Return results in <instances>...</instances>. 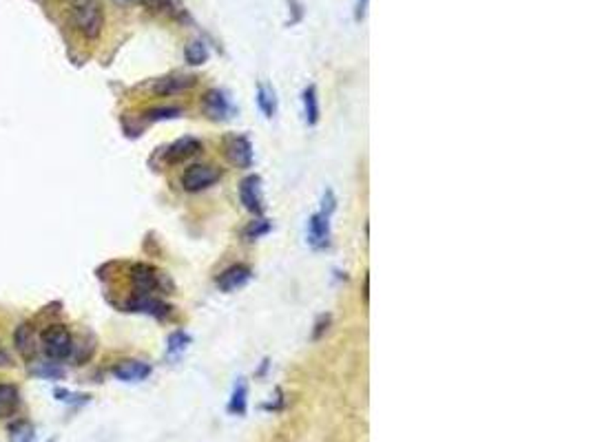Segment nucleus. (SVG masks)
<instances>
[{
  "label": "nucleus",
  "mask_w": 591,
  "mask_h": 442,
  "mask_svg": "<svg viewBox=\"0 0 591 442\" xmlns=\"http://www.w3.org/2000/svg\"><path fill=\"white\" fill-rule=\"evenodd\" d=\"M71 23L78 34H82L87 40L100 38L104 27V12L100 0H78L71 12Z\"/></svg>",
  "instance_id": "obj_1"
},
{
  "label": "nucleus",
  "mask_w": 591,
  "mask_h": 442,
  "mask_svg": "<svg viewBox=\"0 0 591 442\" xmlns=\"http://www.w3.org/2000/svg\"><path fill=\"white\" fill-rule=\"evenodd\" d=\"M42 345H45L47 356L54 361L69 359L73 352V339L65 325H51L42 332Z\"/></svg>",
  "instance_id": "obj_2"
},
{
  "label": "nucleus",
  "mask_w": 591,
  "mask_h": 442,
  "mask_svg": "<svg viewBox=\"0 0 591 442\" xmlns=\"http://www.w3.org/2000/svg\"><path fill=\"white\" fill-rule=\"evenodd\" d=\"M219 180V171L210 164H193L182 173V188L188 193H199L204 188L213 186Z\"/></svg>",
  "instance_id": "obj_3"
},
{
  "label": "nucleus",
  "mask_w": 591,
  "mask_h": 442,
  "mask_svg": "<svg viewBox=\"0 0 591 442\" xmlns=\"http://www.w3.org/2000/svg\"><path fill=\"white\" fill-rule=\"evenodd\" d=\"M131 283L142 297H149V294L155 292L157 286H160V275H157V270H153L151 266L138 263V266L131 268Z\"/></svg>",
  "instance_id": "obj_4"
},
{
  "label": "nucleus",
  "mask_w": 591,
  "mask_h": 442,
  "mask_svg": "<svg viewBox=\"0 0 591 442\" xmlns=\"http://www.w3.org/2000/svg\"><path fill=\"white\" fill-rule=\"evenodd\" d=\"M195 84L193 76H166L151 84V91L155 96H175V93H184Z\"/></svg>",
  "instance_id": "obj_5"
},
{
  "label": "nucleus",
  "mask_w": 591,
  "mask_h": 442,
  "mask_svg": "<svg viewBox=\"0 0 591 442\" xmlns=\"http://www.w3.org/2000/svg\"><path fill=\"white\" fill-rule=\"evenodd\" d=\"M250 268L248 266H230L228 270H224L217 277V288L221 292H235L239 288H244L250 281Z\"/></svg>",
  "instance_id": "obj_6"
},
{
  "label": "nucleus",
  "mask_w": 591,
  "mask_h": 442,
  "mask_svg": "<svg viewBox=\"0 0 591 442\" xmlns=\"http://www.w3.org/2000/svg\"><path fill=\"white\" fill-rule=\"evenodd\" d=\"M14 345H16L18 354L23 356L25 361H31V359L36 356V350H38V345H36V332H34V328H31L29 323H20L18 328H16V332H14Z\"/></svg>",
  "instance_id": "obj_7"
},
{
  "label": "nucleus",
  "mask_w": 591,
  "mask_h": 442,
  "mask_svg": "<svg viewBox=\"0 0 591 442\" xmlns=\"http://www.w3.org/2000/svg\"><path fill=\"white\" fill-rule=\"evenodd\" d=\"M113 376L124 383H140L146 376H151V365L142 361H122L120 365L113 367Z\"/></svg>",
  "instance_id": "obj_8"
},
{
  "label": "nucleus",
  "mask_w": 591,
  "mask_h": 442,
  "mask_svg": "<svg viewBox=\"0 0 591 442\" xmlns=\"http://www.w3.org/2000/svg\"><path fill=\"white\" fill-rule=\"evenodd\" d=\"M199 151H202V144H199L195 138H184V140H177L175 144H171L164 153V160L168 164H179L188 160V157L197 155Z\"/></svg>",
  "instance_id": "obj_9"
},
{
  "label": "nucleus",
  "mask_w": 591,
  "mask_h": 442,
  "mask_svg": "<svg viewBox=\"0 0 591 442\" xmlns=\"http://www.w3.org/2000/svg\"><path fill=\"white\" fill-rule=\"evenodd\" d=\"M308 237H310V244L314 248H323L328 246V239H330V221H328V213H317L310 217V224H308Z\"/></svg>",
  "instance_id": "obj_10"
},
{
  "label": "nucleus",
  "mask_w": 591,
  "mask_h": 442,
  "mask_svg": "<svg viewBox=\"0 0 591 442\" xmlns=\"http://www.w3.org/2000/svg\"><path fill=\"white\" fill-rule=\"evenodd\" d=\"M228 160L239 168H248L252 164V146L246 138H233L226 146Z\"/></svg>",
  "instance_id": "obj_11"
},
{
  "label": "nucleus",
  "mask_w": 591,
  "mask_h": 442,
  "mask_svg": "<svg viewBox=\"0 0 591 442\" xmlns=\"http://www.w3.org/2000/svg\"><path fill=\"white\" fill-rule=\"evenodd\" d=\"M239 195H241V204L246 206V210L250 213H261V197H259V177H246L241 182L239 188Z\"/></svg>",
  "instance_id": "obj_12"
},
{
  "label": "nucleus",
  "mask_w": 591,
  "mask_h": 442,
  "mask_svg": "<svg viewBox=\"0 0 591 442\" xmlns=\"http://www.w3.org/2000/svg\"><path fill=\"white\" fill-rule=\"evenodd\" d=\"M20 403V394L16 385L9 383H0V418L12 416Z\"/></svg>",
  "instance_id": "obj_13"
},
{
  "label": "nucleus",
  "mask_w": 591,
  "mask_h": 442,
  "mask_svg": "<svg viewBox=\"0 0 591 442\" xmlns=\"http://www.w3.org/2000/svg\"><path fill=\"white\" fill-rule=\"evenodd\" d=\"M204 107H206V113L210 115V118H215V120L226 118V113H228V102L224 98V93H219V91H208L206 93V96H204Z\"/></svg>",
  "instance_id": "obj_14"
},
{
  "label": "nucleus",
  "mask_w": 591,
  "mask_h": 442,
  "mask_svg": "<svg viewBox=\"0 0 591 442\" xmlns=\"http://www.w3.org/2000/svg\"><path fill=\"white\" fill-rule=\"evenodd\" d=\"M248 387L244 383V378H239V381L235 383V389H233V398H230V405H228V412L230 414H246V405H248Z\"/></svg>",
  "instance_id": "obj_15"
},
{
  "label": "nucleus",
  "mask_w": 591,
  "mask_h": 442,
  "mask_svg": "<svg viewBox=\"0 0 591 442\" xmlns=\"http://www.w3.org/2000/svg\"><path fill=\"white\" fill-rule=\"evenodd\" d=\"M303 113H305V122L310 126L319 122V98H317L314 87H308L303 91Z\"/></svg>",
  "instance_id": "obj_16"
},
{
  "label": "nucleus",
  "mask_w": 591,
  "mask_h": 442,
  "mask_svg": "<svg viewBox=\"0 0 591 442\" xmlns=\"http://www.w3.org/2000/svg\"><path fill=\"white\" fill-rule=\"evenodd\" d=\"M208 47L204 45L202 40H191L186 45V62L188 65H193V67H197V65H204V62L208 60Z\"/></svg>",
  "instance_id": "obj_17"
},
{
  "label": "nucleus",
  "mask_w": 591,
  "mask_h": 442,
  "mask_svg": "<svg viewBox=\"0 0 591 442\" xmlns=\"http://www.w3.org/2000/svg\"><path fill=\"white\" fill-rule=\"evenodd\" d=\"M257 102H259V109L266 118H272L277 111V100H275V91L268 89V87H261L257 89Z\"/></svg>",
  "instance_id": "obj_18"
},
{
  "label": "nucleus",
  "mask_w": 591,
  "mask_h": 442,
  "mask_svg": "<svg viewBox=\"0 0 591 442\" xmlns=\"http://www.w3.org/2000/svg\"><path fill=\"white\" fill-rule=\"evenodd\" d=\"M131 308H133V310H138V312L155 314V317H164V310H166L160 301H153V299H149V297L138 299V301H135V303L131 305Z\"/></svg>",
  "instance_id": "obj_19"
},
{
  "label": "nucleus",
  "mask_w": 591,
  "mask_h": 442,
  "mask_svg": "<svg viewBox=\"0 0 591 442\" xmlns=\"http://www.w3.org/2000/svg\"><path fill=\"white\" fill-rule=\"evenodd\" d=\"M12 442H34V427L29 423H20L12 429Z\"/></svg>",
  "instance_id": "obj_20"
},
{
  "label": "nucleus",
  "mask_w": 591,
  "mask_h": 442,
  "mask_svg": "<svg viewBox=\"0 0 591 442\" xmlns=\"http://www.w3.org/2000/svg\"><path fill=\"white\" fill-rule=\"evenodd\" d=\"M186 343H188V336L184 332H177L168 339V356H177L186 350Z\"/></svg>",
  "instance_id": "obj_21"
},
{
  "label": "nucleus",
  "mask_w": 591,
  "mask_h": 442,
  "mask_svg": "<svg viewBox=\"0 0 591 442\" xmlns=\"http://www.w3.org/2000/svg\"><path fill=\"white\" fill-rule=\"evenodd\" d=\"M144 7H149L151 12H175V0H144Z\"/></svg>",
  "instance_id": "obj_22"
},
{
  "label": "nucleus",
  "mask_w": 591,
  "mask_h": 442,
  "mask_svg": "<svg viewBox=\"0 0 591 442\" xmlns=\"http://www.w3.org/2000/svg\"><path fill=\"white\" fill-rule=\"evenodd\" d=\"M34 374L36 376H42V378H62V372L58 365H54V363H47V365H42V367H34Z\"/></svg>",
  "instance_id": "obj_23"
},
{
  "label": "nucleus",
  "mask_w": 591,
  "mask_h": 442,
  "mask_svg": "<svg viewBox=\"0 0 591 442\" xmlns=\"http://www.w3.org/2000/svg\"><path fill=\"white\" fill-rule=\"evenodd\" d=\"M175 115H179V109H153V111H149V118H151V120L175 118Z\"/></svg>",
  "instance_id": "obj_24"
},
{
  "label": "nucleus",
  "mask_w": 591,
  "mask_h": 442,
  "mask_svg": "<svg viewBox=\"0 0 591 442\" xmlns=\"http://www.w3.org/2000/svg\"><path fill=\"white\" fill-rule=\"evenodd\" d=\"M268 228H270V224L266 219H261V221H257V224H252L250 226V230H248V237L252 239V237H259V235H263V233H268Z\"/></svg>",
  "instance_id": "obj_25"
},
{
  "label": "nucleus",
  "mask_w": 591,
  "mask_h": 442,
  "mask_svg": "<svg viewBox=\"0 0 591 442\" xmlns=\"http://www.w3.org/2000/svg\"><path fill=\"white\" fill-rule=\"evenodd\" d=\"M12 365V356H9V352L3 347V343H0V367H9Z\"/></svg>",
  "instance_id": "obj_26"
},
{
  "label": "nucleus",
  "mask_w": 591,
  "mask_h": 442,
  "mask_svg": "<svg viewBox=\"0 0 591 442\" xmlns=\"http://www.w3.org/2000/svg\"><path fill=\"white\" fill-rule=\"evenodd\" d=\"M365 3H368V0H359V9H361V7H365Z\"/></svg>",
  "instance_id": "obj_27"
}]
</instances>
